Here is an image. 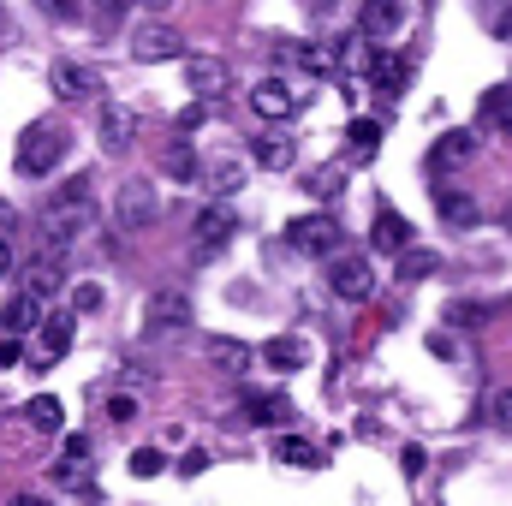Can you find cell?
<instances>
[{"label": "cell", "instance_id": "8992f818", "mask_svg": "<svg viewBox=\"0 0 512 506\" xmlns=\"http://www.w3.org/2000/svg\"><path fill=\"white\" fill-rule=\"evenodd\" d=\"M227 245H233V209L215 197V203H209V209H197V221H191V251L209 262V256L227 251Z\"/></svg>", "mask_w": 512, "mask_h": 506}, {"label": "cell", "instance_id": "3957f363", "mask_svg": "<svg viewBox=\"0 0 512 506\" xmlns=\"http://www.w3.org/2000/svg\"><path fill=\"white\" fill-rule=\"evenodd\" d=\"M191 328V298L185 292H155L149 298V310H143V340H179Z\"/></svg>", "mask_w": 512, "mask_h": 506}, {"label": "cell", "instance_id": "4dcf8cb0", "mask_svg": "<svg viewBox=\"0 0 512 506\" xmlns=\"http://www.w3.org/2000/svg\"><path fill=\"white\" fill-rule=\"evenodd\" d=\"M245 417H251V423H280V417H286V399H268V393H256L251 405H245Z\"/></svg>", "mask_w": 512, "mask_h": 506}, {"label": "cell", "instance_id": "7a4b0ae2", "mask_svg": "<svg viewBox=\"0 0 512 506\" xmlns=\"http://www.w3.org/2000/svg\"><path fill=\"white\" fill-rule=\"evenodd\" d=\"M155 215H161L155 185H149V179H120V191H114V227H120V233H143Z\"/></svg>", "mask_w": 512, "mask_h": 506}, {"label": "cell", "instance_id": "e0dca14e", "mask_svg": "<svg viewBox=\"0 0 512 506\" xmlns=\"http://www.w3.org/2000/svg\"><path fill=\"white\" fill-rule=\"evenodd\" d=\"M405 24V6L399 0H364V36L376 42V36H393Z\"/></svg>", "mask_w": 512, "mask_h": 506}, {"label": "cell", "instance_id": "ac0fdd59", "mask_svg": "<svg viewBox=\"0 0 512 506\" xmlns=\"http://www.w3.org/2000/svg\"><path fill=\"white\" fill-rule=\"evenodd\" d=\"M161 167H167V179H185V185H197V179H203V155H197L191 143H167Z\"/></svg>", "mask_w": 512, "mask_h": 506}, {"label": "cell", "instance_id": "60d3db41", "mask_svg": "<svg viewBox=\"0 0 512 506\" xmlns=\"http://www.w3.org/2000/svg\"><path fill=\"white\" fill-rule=\"evenodd\" d=\"M495 417L512 429V387H507V393H495Z\"/></svg>", "mask_w": 512, "mask_h": 506}, {"label": "cell", "instance_id": "e575fe53", "mask_svg": "<svg viewBox=\"0 0 512 506\" xmlns=\"http://www.w3.org/2000/svg\"><path fill=\"white\" fill-rule=\"evenodd\" d=\"M161 465H167V459H161L155 447H143V453H131V477H155Z\"/></svg>", "mask_w": 512, "mask_h": 506}, {"label": "cell", "instance_id": "7402d4cb", "mask_svg": "<svg viewBox=\"0 0 512 506\" xmlns=\"http://www.w3.org/2000/svg\"><path fill=\"white\" fill-rule=\"evenodd\" d=\"M274 60H292V66H304V72H328V54L322 48H310V42H274Z\"/></svg>", "mask_w": 512, "mask_h": 506}, {"label": "cell", "instance_id": "44dd1931", "mask_svg": "<svg viewBox=\"0 0 512 506\" xmlns=\"http://www.w3.org/2000/svg\"><path fill=\"white\" fill-rule=\"evenodd\" d=\"M0 328H6V334H24V328H42V304L18 292V298H12V304L0 310Z\"/></svg>", "mask_w": 512, "mask_h": 506}, {"label": "cell", "instance_id": "b9f144b4", "mask_svg": "<svg viewBox=\"0 0 512 506\" xmlns=\"http://www.w3.org/2000/svg\"><path fill=\"white\" fill-rule=\"evenodd\" d=\"M203 120H209L203 108H185V114H179V131H197V126H203Z\"/></svg>", "mask_w": 512, "mask_h": 506}, {"label": "cell", "instance_id": "9c48e42d", "mask_svg": "<svg viewBox=\"0 0 512 506\" xmlns=\"http://www.w3.org/2000/svg\"><path fill=\"white\" fill-rule=\"evenodd\" d=\"M48 84H54V96H60V102H90V96L102 90V78H96L90 66H78V60L48 66Z\"/></svg>", "mask_w": 512, "mask_h": 506}, {"label": "cell", "instance_id": "ba28073f", "mask_svg": "<svg viewBox=\"0 0 512 506\" xmlns=\"http://www.w3.org/2000/svg\"><path fill=\"white\" fill-rule=\"evenodd\" d=\"M328 286H334L340 298H352V304H358V298H370V292H376V268H370L364 256H334V262H328Z\"/></svg>", "mask_w": 512, "mask_h": 506}, {"label": "cell", "instance_id": "484cf974", "mask_svg": "<svg viewBox=\"0 0 512 506\" xmlns=\"http://www.w3.org/2000/svg\"><path fill=\"white\" fill-rule=\"evenodd\" d=\"M292 155H298L292 137H256V161L262 167H292Z\"/></svg>", "mask_w": 512, "mask_h": 506}, {"label": "cell", "instance_id": "ee69618b", "mask_svg": "<svg viewBox=\"0 0 512 506\" xmlns=\"http://www.w3.org/2000/svg\"><path fill=\"white\" fill-rule=\"evenodd\" d=\"M96 6H102V12H131L137 0H96Z\"/></svg>", "mask_w": 512, "mask_h": 506}, {"label": "cell", "instance_id": "d6a6232c", "mask_svg": "<svg viewBox=\"0 0 512 506\" xmlns=\"http://www.w3.org/2000/svg\"><path fill=\"white\" fill-rule=\"evenodd\" d=\"M423 274H435V256H429V251H405V262H399V280H423Z\"/></svg>", "mask_w": 512, "mask_h": 506}, {"label": "cell", "instance_id": "f1b7e54d", "mask_svg": "<svg viewBox=\"0 0 512 506\" xmlns=\"http://www.w3.org/2000/svg\"><path fill=\"white\" fill-rule=\"evenodd\" d=\"M209 358H215L221 370H245V364H251V346H239V340H215Z\"/></svg>", "mask_w": 512, "mask_h": 506}, {"label": "cell", "instance_id": "8d00e7d4", "mask_svg": "<svg viewBox=\"0 0 512 506\" xmlns=\"http://www.w3.org/2000/svg\"><path fill=\"white\" fill-rule=\"evenodd\" d=\"M24 364V346H18V334H6L0 340V370H18Z\"/></svg>", "mask_w": 512, "mask_h": 506}, {"label": "cell", "instance_id": "f6af8a7d", "mask_svg": "<svg viewBox=\"0 0 512 506\" xmlns=\"http://www.w3.org/2000/svg\"><path fill=\"white\" fill-rule=\"evenodd\" d=\"M12 506H48V495H18Z\"/></svg>", "mask_w": 512, "mask_h": 506}, {"label": "cell", "instance_id": "7bdbcfd3", "mask_svg": "<svg viewBox=\"0 0 512 506\" xmlns=\"http://www.w3.org/2000/svg\"><path fill=\"white\" fill-rule=\"evenodd\" d=\"M12 268H18V256H12V245H6V239H0V274H12Z\"/></svg>", "mask_w": 512, "mask_h": 506}, {"label": "cell", "instance_id": "5b68a950", "mask_svg": "<svg viewBox=\"0 0 512 506\" xmlns=\"http://www.w3.org/2000/svg\"><path fill=\"white\" fill-rule=\"evenodd\" d=\"M286 245L298 256H334L340 251V221L334 215H298L286 227Z\"/></svg>", "mask_w": 512, "mask_h": 506}, {"label": "cell", "instance_id": "6da1fadb", "mask_svg": "<svg viewBox=\"0 0 512 506\" xmlns=\"http://www.w3.org/2000/svg\"><path fill=\"white\" fill-rule=\"evenodd\" d=\"M66 126L60 120H36V126H24V137H18V173L24 179H48L60 161H66Z\"/></svg>", "mask_w": 512, "mask_h": 506}, {"label": "cell", "instance_id": "4316f807", "mask_svg": "<svg viewBox=\"0 0 512 506\" xmlns=\"http://www.w3.org/2000/svg\"><path fill=\"white\" fill-rule=\"evenodd\" d=\"M24 417H30V423H36L42 435H54V429L66 423V411H60V399H48V393H42V399H30V411H24Z\"/></svg>", "mask_w": 512, "mask_h": 506}, {"label": "cell", "instance_id": "74e56055", "mask_svg": "<svg viewBox=\"0 0 512 506\" xmlns=\"http://www.w3.org/2000/svg\"><path fill=\"white\" fill-rule=\"evenodd\" d=\"M131 411H137V405H131V393H114V399H108V417H114V423H126Z\"/></svg>", "mask_w": 512, "mask_h": 506}, {"label": "cell", "instance_id": "83f0119b", "mask_svg": "<svg viewBox=\"0 0 512 506\" xmlns=\"http://www.w3.org/2000/svg\"><path fill=\"white\" fill-rule=\"evenodd\" d=\"M90 203V173H72L60 191H54V209H84Z\"/></svg>", "mask_w": 512, "mask_h": 506}, {"label": "cell", "instance_id": "bcb514c9", "mask_svg": "<svg viewBox=\"0 0 512 506\" xmlns=\"http://www.w3.org/2000/svg\"><path fill=\"white\" fill-rule=\"evenodd\" d=\"M137 6H143V12H167L173 0H137Z\"/></svg>", "mask_w": 512, "mask_h": 506}, {"label": "cell", "instance_id": "d6986e66", "mask_svg": "<svg viewBox=\"0 0 512 506\" xmlns=\"http://www.w3.org/2000/svg\"><path fill=\"white\" fill-rule=\"evenodd\" d=\"M262 358H268V370L292 376V370H304V364H310V346H304V340H268V346H262Z\"/></svg>", "mask_w": 512, "mask_h": 506}, {"label": "cell", "instance_id": "836d02e7", "mask_svg": "<svg viewBox=\"0 0 512 506\" xmlns=\"http://www.w3.org/2000/svg\"><path fill=\"white\" fill-rule=\"evenodd\" d=\"M102 298H108V292H102L96 280H84V286H72V310H102Z\"/></svg>", "mask_w": 512, "mask_h": 506}, {"label": "cell", "instance_id": "ab89813d", "mask_svg": "<svg viewBox=\"0 0 512 506\" xmlns=\"http://www.w3.org/2000/svg\"><path fill=\"white\" fill-rule=\"evenodd\" d=\"M310 191H340V173H310Z\"/></svg>", "mask_w": 512, "mask_h": 506}, {"label": "cell", "instance_id": "d4e9b609", "mask_svg": "<svg viewBox=\"0 0 512 506\" xmlns=\"http://www.w3.org/2000/svg\"><path fill=\"white\" fill-rule=\"evenodd\" d=\"M483 120H489L495 131H507V137H512V84H495V90L483 96Z\"/></svg>", "mask_w": 512, "mask_h": 506}, {"label": "cell", "instance_id": "1f68e13d", "mask_svg": "<svg viewBox=\"0 0 512 506\" xmlns=\"http://www.w3.org/2000/svg\"><path fill=\"white\" fill-rule=\"evenodd\" d=\"M352 149H358V155L382 149V126H376V120H352Z\"/></svg>", "mask_w": 512, "mask_h": 506}, {"label": "cell", "instance_id": "603a6c76", "mask_svg": "<svg viewBox=\"0 0 512 506\" xmlns=\"http://www.w3.org/2000/svg\"><path fill=\"white\" fill-rule=\"evenodd\" d=\"M441 221H447V227H477V221H483V215H477V197L441 191Z\"/></svg>", "mask_w": 512, "mask_h": 506}, {"label": "cell", "instance_id": "7c38bea8", "mask_svg": "<svg viewBox=\"0 0 512 506\" xmlns=\"http://www.w3.org/2000/svg\"><path fill=\"white\" fill-rule=\"evenodd\" d=\"M370 245H376V256H399V251H411V221H405L399 209H376Z\"/></svg>", "mask_w": 512, "mask_h": 506}, {"label": "cell", "instance_id": "30bf717a", "mask_svg": "<svg viewBox=\"0 0 512 506\" xmlns=\"http://www.w3.org/2000/svg\"><path fill=\"white\" fill-rule=\"evenodd\" d=\"M72 334H78V316L72 310H54L42 322V340H36V364H60L72 352Z\"/></svg>", "mask_w": 512, "mask_h": 506}, {"label": "cell", "instance_id": "7dc6e473", "mask_svg": "<svg viewBox=\"0 0 512 506\" xmlns=\"http://www.w3.org/2000/svg\"><path fill=\"white\" fill-rule=\"evenodd\" d=\"M501 36H507V42H512V12H507V18H501Z\"/></svg>", "mask_w": 512, "mask_h": 506}, {"label": "cell", "instance_id": "2e32d148", "mask_svg": "<svg viewBox=\"0 0 512 506\" xmlns=\"http://www.w3.org/2000/svg\"><path fill=\"white\" fill-rule=\"evenodd\" d=\"M370 84H376V96H399V90L411 84V66H405L399 54H376V60H370Z\"/></svg>", "mask_w": 512, "mask_h": 506}, {"label": "cell", "instance_id": "4fadbf2b", "mask_svg": "<svg viewBox=\"0 0 512 506\" xmlns=\"http://www.w3.org/2000/svg\"><path fill=\"white\" fill-rule=\"evenodd\" d=\"M185 84H191V96H221V90L233 84V72H227L221 60L197 54V60H185Z\"/></svg>", "mask_w": 512, "mask_h": 506}, {"label": "cell", "instance_id": "9a60e30c", "mask_svg": "<svg viewBox=\"0 0 512 506\" xmlns=\"http://www.w3.org/2000/svg\"><path fill=\"white\" fill-rule=\"evenodd\" d=\"M18 286H24V298H36V304H42V298H54V292L66 286V274H60V262H48V256H42V262H30V268L18 274Z\"/></svg>", "mask_w": 512, "mask_h": 506}, {"label": "cell", "instance_id": "52a82bcc", "mask_svg": "<svg viewBox=\"0 0 512 506\" xmlns=\"http://www.w3.org/2000/svg\"><path fill=\"white\" fill-rule=\"evenodd\" d=\"M477 161V131L471 126H453L435 137V149H429V173H453V167H471Z\"/></svg>", "mask_w": 512, "mask_h": 506}, {"label": "cell", "instance_id": "277c9868", "mask_svg": "<svg viewBox=\"0 0 512 506\" xmlns=\"http://www.w3.org/2000/svg\"><path fill=\"white\" fill-rule=\"evenodd\" d=\"M185 54V36L167 24V18H137L131 30V60H179Z\"/></svg>", "mask_w": 512, "mask_h": 506}, {"label": "cell", "instance_id": "8fae6325", "mask_svg": "<svg viewBox=\"0 0 512 506\" xmlns=\"http://www.w3.org/2000/svg\"><path fill=\"white\" fill-rule=\"evenodd\" d=\"M96 137H102V149H108V155L131 149V137H137V114H131L126 102H108V108L96 114Z\"/></svg>", "mask_w": 512, "mask_h": 506}, {"label": "cell", "instance_id": "f35d334b", "mask_svg": "<svg viewBox=\"0 0 512 506\" xmlns=\"http://www.w3.org/2000/svg\"><path fill=\"white\" fill-rule=\"evenodd\" d=\"M447 316H453V322H459V328H465V322H483V316H489V310H477V304H453V310H447Z\"/></svg>", "mask_w": 512, "mask_h": 506}, {"label": "cell", "instance_id": "ffe728a7", "mask_svg": "<svg viewBox=\"0 0 512 506\" xmlns=\"http://www.w3.org/2000/svg\"><path fill=\"white\" fill-rule=\"evenodd\" d=\"M203 185H209L215 197H233V191L245 185V161H233V155H227V161H209V167H203Z\"/></svg>", "mask_w": 512, "mask_h": 506}, {"label": "cell", "instance_id": "d590c367", "mask_svg": "<svg viewBox=\"0 0 512 506\" xmlns=\"http://www.w3.org/2000/svg\"><path fill=\"white\" fill-rule=\"evenodd\" d=\"M36 6H42L48 18H60V24H72V18L84 12V0H36Z\"/></svg>", "mask_w": 512, "mask_h": 506}, {"label": "cell", "instance_id": "f546056e", "mask_svg": "<svg viewBox=\"0 0 512 506\" xmlns=\"http://www.w3.org/2000/svg\"><path fill=\"white\" fill-rule=\"evenodd\" d=\"M340 60H346V72H370V60H376V54H370V36L358 30V36L340 48Z\"/></svg>", "mask_w": 512, "mask_h": 506}, {"label": "cell", "instance_id": "5bb4252c", "mask_svg": "<svg viewBox=\"0 0 512 506\" xmlns=\"http://www.w3.org/2000/svg\"><path fill=\"white\" fill-rule=\"evenodd\" d=\"M251 108L262 120H286L292 108H298V96H292V84H280V78H262L251 90Z\"/></svg>", "mask_w": 512, "mask_h": 506}, {"label": "cell", "instance_id": "cb8c5ba5", "mask_svg": "<svg viewBox=\"0 0 512 506\" xmlns=\"http://www.w3.org/2000/svg\"><path fill=\"white\" fill-rule=\"evenodd\" d=\"M274 459H286V465H298V471H316V465H322V453H316L304 435H280V441H274Z\"/></svg>", "mask_w": 512, "mask_h": 506}]
</instances>
